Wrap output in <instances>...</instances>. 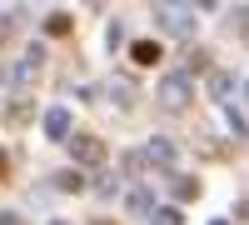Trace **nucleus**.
<instances>
[{"instance_id": "1a4fd4ad", "label": "nucleus", "mask_w": 249, "mask_h": 225, "mask_svg": "<svg viewBox=\"0 0 249 225\" xmlns=\"http://www.w3.org/2000/svg\"><path fill=\"white\" fill-rule=\"evenodd\" d=\"M170 190H175V200H195V195H199V180H190V175H170Z\"/></svg>"}, {"instance_id": "f3484780", "label": "nucleus", "mask_w": 249, "mask_h": 225, "mask_svg": "<svg viewBox=\"0 0 249 225\" xmlns=\"http://www.w3.org/2000/svg\"><path fill=\"white\" fill-rule=\"evenodd\" d=\"M234 20H239V35L249 40V5H239V10H234Z\"/></svg>"}, {"instance_id": "423d86ee", "label": "nucleus", "mask_w": 249, "mask_h": 225, "mask_svg": "<svg viewBox=\"0 0 249 225\" xmlns=\"http://www.w3.org/2000/svg\"><path fill=\"white\" fill-rule=\"evenodd\" d=\"M45 135H50V140H65V145H70V110H65V105L45 110Z\"/></svg>"}, {"instance_id": "6e6552de", "label": "nucleus", "mask_w": 249, "mask_h": 225, "mask_svg": "<svg viewBox=\"0 0 249 225\" xmlns=\"http://www.w3.org/2000/svg\"><path fill=\"white\" fill-rule=\"evenodd\" d=\"M105 90H110V100H115V105H124V110L135 105V85H130V80H110Z\"/></svg>"}, {"instance_id": "20e7f679", "label": "nucleus", "mask_w": 249, "mask_h": 225, "mask_svg": "<svg viewBox=\"0 0 249 225\" xmlns=\"http://www.w3.org/2000/svg\"><path fill=\"white\" fill-rule=\"evenodd\" d=\"M70 155H75V165H100V160H105V140L75 135V140H70Z\"/></svg>"}, {"instance_id": "aec40b11", "label": "nucleus", "mask_w": 249, "mask_h": 225, "mask_svg": "<svg viewBox=\"0 0 249 225\" xmlns=\"http://www.w3.org/2000/svg\"><path fill=\"white\" fill-rule=\"evenodd\" d=\"M5 170H10V160H5V155H0V175H5Z\"/></svg>"}, {"instance_id": "5701e85b", "label": "nucleus", "mask_w": 249, "mask_h": 225, "mask_svg": "<svg viewBox=\"0 0 249 225\" xmlns=\"http://www.w3.org/2000/svg\"><path fill=\"white\" fill-rule=\"evenodd\" d=\"M214 225H224V220H214Z\"/></svg>"}, {"instance_id": "9d476101", "label": "nucleus", "mask_w": 249, "mask_h": 225, "mask_svg": "<svg viewBox=\"0 0 249 225\" xmlns=\"http://www.w3.org/2000/svg\"><path fill=\"white\" fill-rule=\"evenodd\" d=\"M230 90H234V75H230V70H210V95H214V100H224Z\"/></svg>"}, {"instance_id": "39448f33", "label": "nucleus", "mask_w": 249, "mask_h": 225, "mask_svg": "<svg viewBox=\"0 0 249 225\" xmlns=\"http://www.w3.org/2000/svg\"><path fill=\"white\" fill-rule=\"evenodd\" d=\"M144 160H150V165H175V160H179V145H175V140H164V135H155L150 145H144Z\"/></svg>"}, {"instance_id": "2eb2a0df", "label": "nucleus", "mask_w": 249, "mask_h": 225, "mask_svg": "<svg viewBox=\"0 0 249 225\" xmlns=\"http://www.w3.org/2000/svg\"><path fill=\"white\" fill-rule=\"evenodd\" d=\"M45 30H50V35H65V30H70V15H65V10H55V15L45 20Z\"/></svg>"}, {"instance_id": "f8f14e48", "label": "nucleus", "mask_w": 249, "mask_h": 225, "mask_svg": "<svg viewBox=\"0 0 249 225\" xmlns=\"http://www.w3.org/2000/svg\"><path fill=\"white\" fill-rule=\"evenodd\" d=\"M50 180H55V190H85V175H80V170H60Z\"/></svg>"}, {"instance_id": "ddd939ff", "label": "nucleus", "mask_w": 249, "mask_h": 225, "mask_svg": "<svg viewBox=\"0 0 249 225\" xmlns=\"http://www.w3.org/2000/svg\"><path fill=\"white\" fill-rule=\"evenodd\" d=\"M130 210H135V215H150V210H155L150 190H130Z\"/></svg>"}, {"instance_id": "412c9836", "label": "nucleus", "mask_w": 249, "mask_h": 225, "mask_svg": "<svg viewBox=\"0 0 249 225\" xmlns=\"http://www.w3.org/2000/svg\"><path fill=\"white\" fill-rule=\"evenodd\" d=\"M95 225H115V220H95Z\"/></svg>"}, {"instance_id": "6ab92c4d", "label": "nucleus", "mask_w": 249, "mask_h": 225, "mask_svg": "<svg viewBox=\"0 0 249 225\" xmlns=\"http://www.w3.org/2000/svg\"><path fill=\"white\" fill-rule=\"evenodd\" d=\"M0 225H25V220H20L15 210H0Z\"/></svg>"}, {"instance_id": "9b49d317", "label": "nucleus", "mask_w": 249, "mask_h": 225, "mask_svg": "<svg viewBox=\"0 0 249 225\" xmlns=\"http://www.w3.org/2000/svg\"><path fill=\"white\" fill-rule=\"evenodd\" d=\"M179 60H184V70H210V50H204V45H190Z\"/></svg>"}, {"instance_id": "f03ea898", "label": "nucleus", "mask_w": 249, "mask_h": 225, "mask_svg": "<svg viewBox=\"0 0 249 225\" xmlns=\"http://www.w3.org/2000/svg\"><path fill=\"white\" fill-rule=\"evenodd\" d=\"M155 25L164 35H195V5H155Z\"/></svg>"}, {"instance_id": "0eeeda50", "label": "nucleus", "mask_w": 249, "mask_h": 225, "mask_svg": "<svg viewBox=\"0 0 249 225\" xmlns=\"http://www.w3.org/2000/svg\"><path fill=\"white\" fill-rule=\"evenodd\" d=\"M130 60H135V65H155V60H160V45H155V40H135V45H130Z\"/></svg>"}, {"instance_id": "a211bd4d", "label": "nucleus", "mask_w": 249, "mask_h": 225, "mask_svg": "<svg viewBox=\"0 0 249 225\" xmlns=\"http://www.w3.org/2000/svg\"><path fill=\"white\" fill-rule=\"evenodd\" d=\"M10 35H15V25H10V15H0V45H5Z\"/></svg>"}, {"instance_id": "7ed1b4c3", "label": "nucleus", "mask_w": 249, "mask_h": 225, "mask_svg": "<svg viewBox=\"0 0 249 225\" xmlns=\"http://www.w3.org/2000/svg\"><path fill=\"white\" fill-rule=\"evenodd\" d=\"M40 65H45V50H40V45H30L25 55H20V65L10 70V80H15L20 90H25V85H35V80H40Z\"/></svg>"}, {"instance_id": "4468645a", "label": "nucleus", "mask_w": 249, "mask_h": 225, "mask_svg": "<svg viewBox=\"0 0 249 225\" xmlns=\"http://www.w3.org/2000/svg\"><path fill=\"white\" fill-rule=\"evenodd\" d=\"M150 225H184V215L170 205V210H155V215H150Z\"/></svg>"}, {"instance_id": "dca6fc26", "label": "nucleus", "mask_w": 249, "mask_h": 225, "mask_svg": "<svg viewBox=\"0 0 249 225\" xmlns=\"http://www.w3.org/2000/svg\"><path fill=\"white\" fill-rule=\"evenodd\" d=\"M25 115H30L25 105H10V110H5V120H10V125H25Z\"/></svg>"}, {"instance_id": "4be33fe9", "label": "nucleus", "mask_w": 249, "mask_h": 225, "mask_svg": "<svg viewBox=\"0 0 249 225\" xmlns=\"http://www.w3.org/2000/svg\"><path fill=\"white\" fill-rule=\"evenodd\" d=\"M50 225H70V220H50Z\"/></svg>"}, {"instance_id": "f257e3e1", "label": "nucleus", "mask_w": 249, "mask_h": 225, "mask_svg": "<svg viewBox=\"0 0 249 225\" xmlns=\"http://www.w3.org/2000/svg\"><path fill=\"white\" fill-rule=\"evenodd\" d=\"M155 100H160V110L179 115V110L195 100V90H190V75H164V80H160V90H155Z\"/></svg>"}]
</instances>
